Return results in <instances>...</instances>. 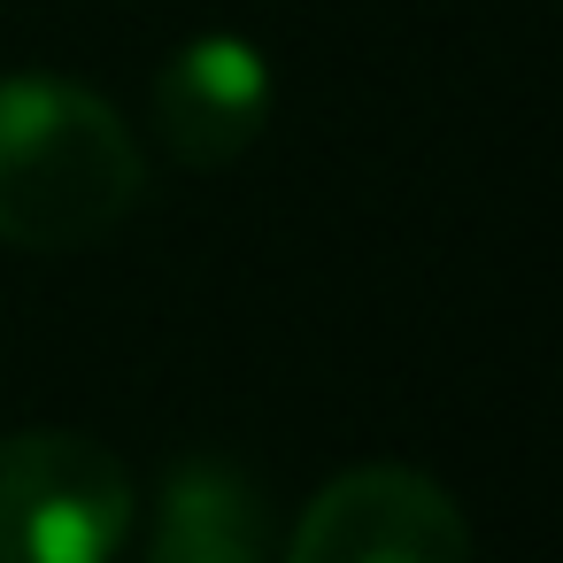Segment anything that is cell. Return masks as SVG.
<instances>
[{
  "mask_svg": "<svg viewBox=\"0 0 563 563\" xmlns=\"http://www.w3.org/2000/svg\"><path fill=\"white\" fill-rule=\"evenodd\" d=\"M286 563H471L463 501L409 463H355L301 509Z\"/></svg>",
  "mask_w": 563,
  "mask_h": 563,
  "instance_id": "obj_3",
  "label": "cell"
},
{
  "mask_svg": "<svg viewBox=\"0 0 563 563\" xmlns=\"http://www.w3.org/2000/svg\"><path fill=\"white\" fill-rule=\"evenodd\" d=\"M147 194L124 117L78 78H0V240L70 255L109 240Z\"/></svg>",
  "mask_w": 563,
  "mask_h": 563,
  "instance_id": "obj_1",
  "label": "cell"
},
{
  "mask_svg": "<svg viewBox=\"0 0 563 563\" xmlns=\"http://www.w3.org/2000/svg\"><path fill=\"white\" fill-rule=\"evenodd\" d=\"M140 563H271L263 486L232 455H178L163 471Z\"/></svg>",
  "mask_w": 563,
  "mask_h": 563,
  "instance_id": "obj_5",
  "label": "cell"
},
{
  "mask_svg": "<svg viewBox=\"0 0 563 563\" xmlns=\"http://www.w3.org/2000/svg\"><path fill=\"white\" fill-rule=\"evenodd\" d=\"M140 525L132 471L93 432L0 440V563H117Z\"/></svg>",
  "mask_w": 563,
  "mask_h": 563,
  "instance_id": "obj_2",
  "label": "cell"
},
{
  "mask_svg": "<svg viewBox=\"0 0 563 563\" xmlns=\"http://www.w3.org/2000/svg\"><path fill=\"white\" fill-rule=\"evenodd\" d=\"M271 124V63L240 32L186 40L155 70V132L186 170H224L240 163Z\"/></svg>",
  "mask_w": 563,
  "mask_h": 563,
  "instance_id": "obj_4",
  "label": "cell"
}]
</instances>
